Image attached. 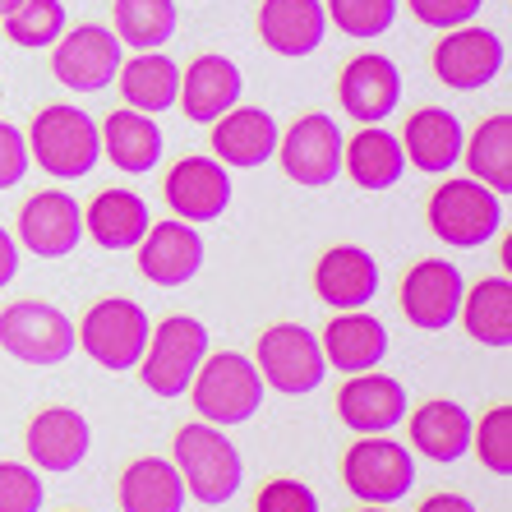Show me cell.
<instances>
[{
  "instance_id": "obj_1",
  "label": "cell",
  "mask_w": 512,
  "mask_h": 512,
  "mask_svg": "<svg viewBox=\"0 0 512 512\" xmlns=\"http://www.w3.org/2000/svg\"><path fill=\"white\" fill-rule=\"evenodd\" d=\"M171 462H176L180 480H185V494L203 508H222L240 494V480H245V462H240L236 443L222 434L208 420H194V425L176 429V443H171Z\"/></svg>"
},
{
  "instance_id": "obj_2",
  "label": "cell",
  "mask_w": 512,
  "mask_h": 512,
  "mask_svg": "<svg viewBox=\"0 0 512 512\" xmlns=\"http://www.w3.org/2000/svg\"><path fill=\"white\" fill-rule=\"evenodd\" d=\"M28 157L56 180H84L102 157V134L93 116H84L70 102H51L28 125Z\"/></svg>"
},
{
  "instance_id": "obj_3",
  "label": "cell",
  "mask_w": 512,
  "mask_h": 512,
  "mask_svg": "<svg viewBox=\"0 0 512 512\" xmlns=\"http://www.w3.org/2000/svg\"><path fill=\"white\" fill-rule=\"evenodd\" d=\"M425 217L443 245L480 250L503 231V194H494L489 185H480L471 176H453L429 194Z\"/></svg>"
},
{
  "instance_id": "obj_4",
  "label": "cell",
  "mask_w": 512,
  "mask_h": 512,
  "mask_svg": "<svg viewBox=\"0 0 512 512\" xmlns=\"http://www.w3.org/2000/svg\"><path fill=\"white\" fill-rule=\"evenodd\" d=\"M190 388H194V411H199V420H208V425H217V429L245 425L263 406V379H259V370H254V360L240 356V351L203 356Z\"/></svg>"
},
{
  "instance_id": "obj_5",
  "label": "cell",
  "mask_w": 512,
  "mask_h": 512,
  "mask_svg": "<svg viewBox=\"0 0 512 512\" xmlns=\"http://www.w3.org/2000/svg\"><path fill=\"white\" fill-rule=\"evenodd\" d=\"M203 356H208V328L190 314H171L148 333V351L139 360V379L148 393L157 397H180L190 393L194 374H199Z\"/></svg>"
},
{
  "instance_id": "obj_6",
  "label": "cell",
  "mask_w": 512,
  "mask_h": 512,
  "mask_svg": "<svg viewBox=\"0 0 512 512\" xmlns=\"http://www.w3.org/2000/svg\"><path fill=\"white\" fill-rule=\"evenodd\" d=\"M148 333H153V319L143 305L134 300H97L93 310L84 314V323L74 328L79 346H84V356L97 360L102 370L111 374H125V370H139L143 351H148Z\"/></svg>"
},
{
  "instance_id": "obj_7",
  "label": "cell",
  "mask_w": 512,
  "mask_h": 512,
  "mask_svg": "<svg viewBox=\"0 0 512 512\" xmlns=\"http://www.w3.org/2000/svg\"><path fill=\"white\" fill-rule=\"evenodd\" d=\"M74 323L65 310L47 305V300H14L0 314V351L14 356L19 365H65L74 356Z\"/></svg>"
},
{
  "instance_id": "obj_8",
  "label": "cell",
  "mask_w": 512,
  "mask_h": 512,
  "mask_svg": "<svg viewBox=\"0 0 512 512\" xmlns=\"http://www.w3.org/2000/svg\"><path fill=\"white\" fill-rule=\"evenodd\" d=\"M342 485L360 503L388 508V503L406 499L411 485H416V457H411V448L388 439V434H360L342 457Z\"/></svg>"
},
{
  "instance_id": "obj_9",
  "label": "cell",
  "mask_w": 512,
  "mask_h": 512,
  "mask_svg": "<svg viewBox=\"0 0 512 512\" xmlns=\"http://www.w3.org/2000/svg\"><path fill=\"white\" fill-rule=\"evenodd\" d=\"M254 370H259L263 388H277L286 397L314 393L328 374L319 337L305 323H273L254 346Z\"/></svg>"
},
{
  "instance_id": "obj_10",
  "label": "cell",
  "mask_w": 512,
  "mask_h": 512,
  "mask_svg": "<svg viewBox=\"0 0 512 512\" xmlns=\"http://www.w3.org/2000/svg\"><path fill=\"white\" fill-rule=\"evenodd\" d=\"M342 130H337L333 116H300L291 130L277 139V157H282V171L305 190H323L342 176Z\"/></svg>"
},
{
  "instance_id": "obj_11",
  "label": "cell",
  "mask_w": 512,
  "mask_h": 512,
  "mask_svg": "<svg viewBox=\"0 0 512 512\" xmlns=\"http://www.w3.org/2000/svg\"><path fill=\"white\" fill-rule=\"evenodd\" d=\"M503 60H508V47L494 28L462 24L448 28L443 42L434 47V74H439V84L457 88V93H476V88L499 79Z\"/></svg>"
},
{
  "instance_id": "obj_12",
  "label": "cell",
  "mask_w": 512,
  "mask_h": 512,
  "mask_svg": "<svg viewBox=\"0 0 512 512\" xmlns=\"http://www.w3.org/2000/svg\"><path fill=\"white\" fill-rule=\"evenodd\" d=\"M120 70V37L102 24H84L56 37L51 74L70 93H102Z\"/></svg>"
},
{
  "instance_id": "obj_13",
  "label": "cell",
  "mask_w": 512,
  "mask_h": 512,
  "mask_svg": "<svg viewBox=\"0 0 512 512\" xmlns=\"http://www.w3.org/2000/svg\"><path fill=\"white\" fill-rule=\"evenodd\" d=\"M462 268L448 259H420L411 273L402 277V314L420 333H443L453 328L457 310H462Z\"/></svg>"
},
{
  "instance_id": "obj_14",
  "label": "cell",
  "mask_w": 512,
  "mask_h": 512,
  "mask_svg": "<svg viewBox=\"0 0 512 512\" xmlns=\"http://www.w3.org/2000/svg\"><path fill=\"white\" fill-rule=\"evenodd\" d=\"M162 194H167V208L180 222L203 227V222H217L231 208V171L217 157H180L167 171Z\"/></svg>"
},
{
  "instance_id": "obj_15",
  "label": "cell",
  "mask_w": 512,
  "mask_h": 512,
  "mask_svg": "<svg viewBox=\"0 0 512 512\" xmlns=\"http://www.w3.org/2000/svg\"><path fill=\"white\" fill-rule=\"evenodd\" d=\"M19 240L37 259H70L84 240V208L65 190H37L19 208Z\"/></svg>"
},
{
  "instance_id": "obj_16",
  "label": "cell",
  "mask_w": 512,
  "mask_h": 512,
  "mask_svg": "<svg viewBox=\"0 0 512 512\" xmlns=\"http://www.w3.org/2000/svg\"><path fill=\"white\" fill-rule=\"evenodd\" d=\"M24 448H28V462L47 476H70L74 466H84L88 448H93V429L79 411L70 406H47L37 411L24 429Z\"/></svg>"
},
{
  "instance_id": "obj_17",
  "label": "cell",
  "mask_w": 512,
  "mask_h": 512,
  "mask_svg": "<svg viewBox=\"0 0 512 512\" xmlns=\"http://www.w3.org/2000/svg\"><path fill=\"white\" fill-rule=\"evenodd\" d=\"M337 97H342V111L360 125H383V116H393L397 102H402V70H397L388 56H365L346 60L342 79H337Z\"/></svg>"
},
{
  "instance_id": "obj_18",
  "label": "cell",
  "mask_w": 512,
  "mask_h": 512,
  "mask_svg": "<svg viewBox=\"0 0 512 512\" xmlns=\"http://www.w3.org/2000/svg\"><path fill=\"white\" fill-rule=\"evenodd\" d=\"M203 268V236L190 227V222H153L148 236L139 240V273L153 286H185L194 282Z\"/></svg>"
},
{
  "instance_id": "obj_19",
  "label": "cell",
  "mask_w": 512,
  "mask_h": 512,
  "mask_svg": "<svg viewBox=\"0 0 512 512\" xmlns=\"http://www.w3.org/2000/svg\"><path fill=\"white\" fill-rule=\"evenodd\" d=\"M240 93H245V79H240V70L231 65L227 56L208 51V56H194L190 60V70H180V97H176V107L185 111L194 125H213L217 116H227V111L236 107Z\"/></svg>"
},
{
  "instance_id": "obj_20",
  "label": "cell",
  "mask_w": 512,
  "mask_h": 512,
  "mask_svg": "<svg viewBox=\"0 0 512 512\" xmlns=\"http://www.w3.org/2000/svg\"><path fill=\"white\" fill-rule=\"evenodd\" d=\"M314 291L337 314L365 310L379 296V263H374L370 250H360V245H333V250H323L319 268H314Z\"/></svg>"
},
{
  "instance_id": "obj_21",
  "label": "cell",
  "mask_w": 512,
  "mask_h": 512,
  "mask_svg": "<svg viewBox=\"0 0 512 512\" xmlns=\"http://www.w3.org/2000/svg\"><path fill=\"white\" fill-rule=\"evenodd\" d=\"M277 139H282V130H277V120L268 116V111L259 107H231L227 116L213 120V157L222 162V167H236V171H254L263 167L268 157H277Z\"/></svg>"
},
{
  "instance_id": "obj_22",
  "label": "cell",
  "mask_w": 512,
  "mask_h": 512,
  "mask_svg": "<svg viewBox=\"0 0 512 512\" xmlns=\"http://www.w3.org/2000/svg\"><path fill=\"white\" fill-rule=\"evenodd\" d=\"M337 416L356 434H388L406 420V388L388 374H356L337 393Z\"/></svg>"
},
{
  "instance_id": "obj_23",
  "label": "cell",
  "mask_w": 512,
  "mask_h": 512,
  "mask_svg": "<svg viewBox=\"0 0 512 512\" xmlns=\"http://www.w3.org/2000/svg\"><path fill=\"white\" fill-rule=\"evenodd\" d=\"M328 370L342 374H365L379 370V360L388 356V328L365 310H342L319 337Z\"/></svg>"
},
{
  "instance_id": "obj_24",
  "label": "cell",
  "mask_w": 512,
  "mask_h": 512,
  "mask_svg": "<svg viewBox=\"0 0 512 512\" xmlns=\"http://www.w3.org/2000/svg\"><path fill=\"white\" fill-rule=\"evenodd\" d=\"M328 33L323 0H263L259 5V37L277 56H310Z\"/></svg>"
},
{
  "instance_id": "obj_25",
  "label": "cell",
  "mask_w": 512,
  "mask_h": 512,
  "mask_svg": "<svg viewBox=\"0 0 512 512\" xmlns=\"http://www.w3.org/2000/svg\"><path fill=\"white\" fill-rule=\"evenodd\" d=\"M462 143H466V130L462 120L453 111L443 107H425L416 116L406 120L402 130V153L406 162L425 176H443V171H453L462 162Z\"/></svg>"
},
{
  "instance_id": "obj_26",
  "label": "cell",
  "mask_w": 512,
  "mask_h": 512,
  "mask_svg": "<svg viewBox=\"0 0 512 512\" xmlns=\"http://www.w3.org/2000/svg\"><path fill=\"white\" fill-rule=\"evenodd\" d=\"M116 503L120 512H185L190 494H185V480H180L176 462L139 457V462H130L120 471Z\"/></svg>"
},
{
  "instance_id": "obj_27",
  "label": "cell",
  "mask_w": 512,
  "mask_h": 512,
  "mask_svg": "<svg viewBox=\"0 0 512 512\" xmlns=\"http://www.w3.org/2000/svg\"><path fill=\"white\" fill-rule=\"evenodd\" d=\"M148 227H153V213H148V203L134 190H102L84 208V231L111 254L139 250V240L148 236Z\"/></svg>"
},
{
  "instance_id": "obj_28",
  "label": "cell",
  "mask_w": 512,
  "mask_h": 512,
  "mask_svg": "<svg viewBox=\"0 0 512 512\" xmlns=\"http://www.w3.org/2000/svg\"><path fill=\"white\" fill-rule=\"evenodd\" d=\"M471 425L476 420L466 416V406L448 402V397H434V402L416 406L411 416V448L429 462H457V457L471 453Z\"/></svg>"
},
{
  "instance_id": "obj_29",
  "label": "cell",
  "mask_w": 512,
  "mask_h": 512,
  "mask_svg": "<svg viewBox=\"0 0 512 512\" xmlns=\"http://www.w3.org/2000/svg\"><path fill=\"white\" fill-rule=\"evenodd\" d=\"M102 153L116 171L125 176H143V171L157 167V157H162V130H157L153 116H143V111H111L107 125H102Z\"/></svg>"
},
{
  "instance_id": "obj_30",
  "label": "cell",
  "mask_w": 512,
  "mask_h": 512,
  "mask_svg": "<svg viewBox=\"0 0 512 512\" xmlns=\"http://www.w3.org/2000/svg\"><path fill=\"white\" fill-rule=\"evenodd\" d=\"M120 93H125V107L143 111V116H162V111L176 107L180 97V65L162 51H139L134 60H125L116 70Z\"/></svg>"
},
{
  "instance_id": "obj_31",
  "label": "cell",
  "mask_w": 512,
  "mask_h": 512,
  "mask_svg": "<svg viewBox=\"0 0 512 512\" xmlns=\"http://www.w3.org/2000/svg\"><path fill=\"white\" fill-rule=\"evenodd\" d=\"M342 167L346 176L356 180L360 190H393L397 180L406 176V153H402V139L388 134L383 125H365L356 139L342 148Z\"/></svg>"
},
{
  "instance_id": "obj_32",
  "label": "cell",
  "mask_w": 512,
  "mask_h": 512,
  "mask_svg": "<svg viewBox=\"0 0 512 512\" xmlns=\"http://www.w3.org/2000/svg\"><path fill=\"white\" fill-rule=\"evenodd\" d=\"M457 319L466 323V333L480 346L508 351L512 346V282L508 277H485L471 291H462V310Z\"/></svg>"
},
{
  "instance_id": "obj_33",
  "label": "cell",
  "mask_w": 512,
  "mask_h": 512,
  "mask_svg": "<svg viewBox=\"0 0 512 512\" xmlns=\"http://www.w3.org/2000/svg\"><path fill=\"white\" fill-rule=\"evenodd\" d=\"M471 180L489 185L494 194H512V116L499 111L476 125V134L462 143Z\"/></svg>"
},
{
  "instance_id": "obj_34",
  "label": "cell",
  "mask_w": 512,
  "mask_h": 512,
  "mask_svg": "<svg viewBox=\"0 0 512 512\" xmlns=\"http://www.w3.org/2000/svg\"><path fill=\"white\" fill-rule=\"evenodd\" d=\"M111 19H116L111 33L120 37V47L134 51H162L180 24L176 0H116Z\"/></svg>"
},
{
  "instance_id": "obj_35",
  "label": "cell",
  "mask_w": 512,
  "mask_h": 512,
  "mask_svg": "<svg viewBox=\"0 0 512 512\" xmlns=\"http://www.w3.org/2000/svg\"><path fill=\"white\" fill-rule=\"evenodd\" d=\"M5 37H10L14 47H51L60 33H65V5L60 0H19L5 19Z\"/></svg>"
},
{
  "instance_id": "obj_36",
  "label": "cell",
  "mask_w": 512,
  "mask_h": 512,
  "mask_svg": "<svg viewBox=\"0 0 512 512\" xmlns=\"http://www.w3.org/2000/svg\"><path fill=\"white\" fill-rule=\"evenodd\" d=\"M323 10H328V19H333L346 37L370 42V37H379V33H388V28H393L397 0H328Z\"/></svg>"
},
{
  "instance_id": "obj_37",
  "label": "cell",
  "mask_w": 512,
  "mask_h": 512,
  "mask_svg": "<svg viewBox=\"0 0 512 512\" xmlns=\"http://www.w3.org/2000/svg\"><path fill=\"white\" fill-rule=\"evenodd\" d=\"M471 448L494 476H512V406H494L480 425H471Z\"/></svg>"
},
{
  "instance_id": "obj_38",
  "label": "cell",
  "mask_w": 512,
  "mask_h": 512,
  "mask_svg": "<svg viewBox=\"0 0 512 512\" xmlns=\"http://www.w3.org/2000/svg\"><path fill=\"white\" fill-rule=\"evenodd\" d=\"M47 485L37 476V466L0 462V512H42Z\"/></svg>"
},
{
  "instance_id": "obj_39",
  "label": "cell",
  "mask_w": 512,
  "mask_h": 512,
  "mask_svg": "<svg viewBox=\"0 0 512 512\" xmlns=\"http://www.w3.org/2000/svg\"><path fill=\"white\" fill-rule=\"evenodd\" d=\"M254 512H319V499H314L310 485H300L291 476H277L254 494Z\"/></svg>"
},
{
  "instance_id": "obj_40",
  "label": "cell",
  "mask_w": 512,
  "mask_h": 512,
  "mask_svg": "<svg viewBox=\"0 0 512 512\" xmlns=\"http://www.w3.org/2000/svg\"><path fill=\"white\" fill-rule=\"evenodd\" d=\"M406 5H411V14H416L425 28H443V33H448V28L471 24L485 0H406Z\"/></svg>"
},
{
  "instance_id": "obj_41",
  "label": "cell",
  "mask_w": 512,
  "mask_h": 512,
  "mask_svg": "<svg viewBox=\"0 0 512 512\" xmlns=\"http://www.w3.org/2000/svg\"><path fill=\"white\" fill-rule=\"evenodd\" d=\"M28 139L24 130H14V125H5L0 120V190H10V185H19V180L28 176Z\"/></svg>"
},
{
  "instance_id": "obj_42",
  "label": "cell",
  "mask_w": 512,
  "mask_h": 512,
  "mask_svg": "<svg viewBox=\"0 0 512 512\" xmlns=\"http://www.w3.org/2000/svg\"><path fill=\"white\" fill-rule=\"evenodd\" d=\"M14 277H19V240L0 227V291H5Z\"/></svg>"
},
{
  "instance_id": "obj_43",
  "label": "cell",
  "mask_w": 512,
  "mask_h": 512,
  "mask_svg": "<svg viewBox=\"0 0 512 512\" xmlns=\"http://www.w3.org/2000/svg\"><path fill=\"white\" fill-rule=\"evenodd\" d=\"M416 512H480V508L466 494H429Z\"/></svg>"
},
{
  "instance_id": "obj_44",
  "label": "cell",
  "mask_w": 512,
  "mask_h": 512,
  "mask_svg": "<svg viewBox=\"0 0 512 512\" xmlns=\"http://www.w3.org/2000/svg\"><path fill=\"white\" fill-rule=\"evenodd\" d=\"M14 5H19V0H0V19H5V14H10Z\"/></svg>"
},
{
  "instance_id": "obj_45",
  "label": "cell",
  "mask_w": 512,
  "mask_h": 512,
  "mask_svg": "<svg viewBox=\"0 0 512 512\" xmlns=\"http://www.w3.org/2000/svg\"><path fill=\"white\" fill-rule=\"evenodd\" d=\"M356 512H388V508H379V503H360Z\"/></svg>"
},
{
  "instance_id": "obj_46",
  "label": "cell",
  "mask_w": 512,
  "mask_h": 512,
  "mask_svg": "<svg viewBox=\"0 0 512 512\" xmlns=\"http://www.w3.org/2000/svg\"><path fill=\"white\" fill-rule=\"evenodd\" d=\"M0 102H5V88H0Z\"/></svg>"
}]
</instances>
